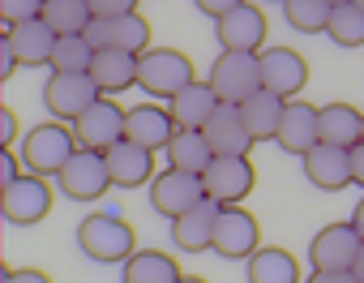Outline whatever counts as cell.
<instances>
[{"instance_id":"obj_1","label":"cell","mask_w":364,"mask_h":283,"mask_svg":"<svg viewBox=\"0 0 364 283\" xmlns=\"http://www.w3.org/2000/svg\"><path fill=\"white\" fill-rule=\"evenodd\" d=\"M77 245H82V253L90 262H103V266L120 262L124 266L137 253V232L120 215H86L77 223Z\"/></svg>"},{"instance_id":"obj_2","label":"cell","mask_w":364,"mask_h":283,"mask_svg":"<svg viewBox=\"0 0 364 283\" xmlns=\"http://www.w3.org/2000/svg\"><path fill=\"white\" fill-rule=\"evenodd\" d=\"M189 82H198L193 78V60L180 48H150V52L137 56V86L150 99H171Z\"/></svg>"},{"instance_id":"obj_3","label":"cell","mask_w":364,"mask_h":283,"mask_svg":"<svg viewBox=\"0 0 364 283\" xmlns=\"http://www.w3.org/2000/svg\"><path fill=\"white\" fill-rule=\"evenodd\" d=\"M77 155V133L48 120V124H35L26 137H22V164L26 172L35 176H56L69 159Z\"/></svg>"},{"instance_id":"obj_4","label":"cell","mask_w":364,"mask_h":283,"mask_svg":"<svg viewBox=\"0 0 364 283\" xmlns=\"http://www.w3.org/2000/svg\"><path fill=\"white\" fill-rule=\"evenodd\" d=\"M206 82L223 103H245L253 90H262V52H219Z\"/></svg>"},{"instance_id":"obj_5","label":"cell","mask_w":364,"mask_h":283,"mask_svg":"<svg viewBox=\"0 0 364 283\" xmlns=\"http://www.w3.org/2000/svg\"><path fill=\"white\" fill-rule=\"evenodd\" d=\"M56 189L69 202H99L112 189V172H107L103 151H82L77 146V155L56 172Z\"/></svg>"},{"instance_id":"obj_6","label":"cell","mask_w":364,"mask_h":283,"mask_svg":"<svg viewBox=\"0 0 364 283\" xmlns=\"http://www.w3.org/2000/svg\"><path fill=\"white\" fill-rule=\"evenodd\" d=\"M202 185H206V198L219 202V206H240L253 185H257V172L249 164V155H215L210 168L202 172Z\"/></svg>"},{"instance_id":"obj_7","label":"cell","mask_w":364,"mask_h":283,"mask_svg":"<svg viewBox=\"0 0 364 283\" xmlns=\"http://www.w3.org/2000/svg\"><path fill=\"white\" fill-rule=\"evenodd\" d=\"M48 210H52L48 176L26 172V176H18L14 185L0 189V215H5V223H14V228H31V223L48 219Z\"/></svg>"},{"instance_id":"obj_8","label":"cell","mask_w":364,"mask_h":283,"mask_svg":"<svg viewBox=\"0 0 364 283\" xmlns=\"http://www.w3.org/2000/svg\"><path fill=\"white\" fill-rule=\"evenodd\" d=\"M202 198H206V185H202L198 172L167 168V172H159V176L150 181V206H154V215H163V219H180L189 206H198Z\"/></svg>"},{"instance_id":"obj_9","label":"cell","mask_w":364,"mask_h":283,"mask_svg":"<svg viewBox=\"0 0 364 283\" xmlns=\"http://www.w3.org/2000/svg\"><path fill=\"white\" fill-rule=\"evenodd\" d=\"M99 99H103V90H99V82H95L90 73H52L48 86H43L48 112L60 116V120H69V124H73L90 103H99Z\"/></svg>"},{"instance_id":"obj_10","label":"cell","mask_w":364,"mask_h":283,"mask_svg":"<svg viewBox=\"0 0 364 283\" xmlns=\"http://www.w3.org/2000/svg\"><path fill=\"white\" fill-rule=\"evenodd\" d=\"M262 228L253 219V210L245 206H223L219 210V223H215V253L219 257H232V262H249L262 245Z\"/></svg>"},{"instance_id":"obj_11","label":"cell","mask_w":364,"mask_h":283,"mask_svg":"<svg viewBox=\"0 0 364 283\" xmlns=\"http://www.w3.org/2000/svg\"><path fill=\"white\" fill-rule=\"evenodd\" d=\"M364 236L355 232V223H326L313 240H309V262L313 270H351L355 253H360Z\"/></svg>"},{"instance_id":"obj_12","label":"cell","mask_w":364,"mask_h":283,"mask_svg":"<svg viewBox=\"0 0 364 283\" xmlns=\"http://www.w3.org/2000/svg\"><path fill=\"white\" fill-rule=\"evenodd\" d=\"M73 133H77V146L82 151H112L116 142L124 137V107L103 95L99 103H90L73 120Z\"/></svg>"},{"instance_id":"obj_13","label":"cell","mask_w":364,"mask_h":283,"mask_svg":"<svg viewBox=\"0 0 364 283\" xmlns=\"http://www.w3.org/2000/svg\"><path fill=\"white\" fill-rule=\"evenodd\" d=\"M266 14L262 5H253V0H245V5H236L232 14H223L215 22V39L223 52H262L266 43Z\"/></svg>"},{"instance_id":"obj_14","label":"cell","mask_w":364,"mask_h":283,"mask_svg":"<svg viewBox=\"0 0 364 283\" xmlns=\"http://www.w3.org/2000/svg\"><path fill=\"white\" fill-rule=\"evenodd\" d=\"M86 39L99 48H120V52H150V22L141 14H120V18H90L86 26Z\"/></svg>"},{"instance_id":"obj_15","label":"cell","mask_w":364,"mask_h":283,"mask_svg":"<svg viewBox=\"0 0 364 283\" xmlns=\"http://www.w3.org/2000/svg\"><path fill=\"white\" fill-rule=\"evenodd\" d=\"M262 86L283 99H296L309 86V60L291 48H262Z\"/></svg>"},{"instance_id":"obj_16","label":"cell","mask_w":364,"mask_h":283,"mask_svg":"<svg viewBox=\"0 0 364 283\" xmlns=\"http://www.w3.org/2000/svg\"><path fill=\"white\" fill-rule=\"evenodd\" d=\"M300 164H304V181L321 193H338V189L351 185V151H343V146L317 142Z\"/></svg>"},{"instance_id":"obj_17","label":"cell","mask_w":364,"mask_h":283,"mask_svg":"<svg viewBox=\"0 0 364 283\" xmlns=\"http://www.w3.org/2000/svg\"><path fill=\"white\" fill-rule=\"evenodd\" d=\"M202 133H206V142H210L215 155H249L257 146V137L249 133V124L240 116V103H219Z\"/></svg>"},{"instance_id":"obj_18","label":"cell","mask_w":364,"mask_h":283,"mask_svg":"<svg viewBox=\"0 0 364 283\" xmlns=\"http://www.w3.org/2000/svg\"><path fill=\"white\" fill-rule=\"evenodd\" d=\"M124 137L137 142V146H150V151H167V142L176 137V120H171V107H159V103H137L124 112Z\"/></svg>"},{"instance_id":"obj_19","label":"cell","mask_w":364,"mask_h":283,"mask_svg":"<svg viewBox=\"0 0 364 283\" xmlns=\"http://www.w3.org/2000/svg\"><path fill=\"white\" fill-rule=\"evenodd\" d=\"M219 202L202 198L198 206H189L180 219H171V240L176 249H185V253H202V249H215V223H219Z\"/></svg>"},{"instance_id":"obj_20","label":"cell","mask_w":364,"mask_h":283,"mask_svg":"<svg viewBox=\"0 0 364 283\" xmlns=\"http://www.w3.org/2000/svg\"><path fill=\"white\" fill-rule=\"evenodd\" d=\"M107 159V172H112V185L116 189H137L154 176V151L150 146H137V142L120 137L112 151H103Z\"/></svg>"},{"instance_id":"obj_21","label":"cell","mask_w":364,"mask_h":283,"mask_svg":"<svg viewBox=\"0 0 364 283\" xmlns=\"http://www.w3.org/2000/svg\"><path fill=\"white\" fill-rule=\"evenodd\" d=\"M274 142H279V151H287V155H296V159H304L317 142H321V129H317V107L313 103H287L283 107V124H279V133H274Z\"/></svg>"},{"instance_id":"obj_22","label":"cell","mask_w":364,"mask_h":283,"mask_svg":"<svg viewBox=\"0 0 364 283\" xmlns=\"http://www.w3.org/2000/svg\"><path fill=\"white\" fill-rule=\"evenodd\" d=\"M5 39L18 52V65L39 69V65H52V52H56V39L60 35L43 18H31V22H18V26H5Z\"/></svg>"},{"instance_id":"obj_23","label":"cell","mask_w":364,"mask_h":283,"mask_svg":"<svg viewBox=\"0 0 364 283\" xmlns=\"http://www.w3.org/2000/svg\"><path fill=\"white\" fill-rule=\"evenodd\" d=\"M219 103H223V99L215 95V86H210V82H189L180 95H171V99H167L176 129H206V120L215 116V107H219Z\"/></svg>"},{"instance_id":"obj_24","label":"cell","mask_w":364,"mask_h":283,"mask_svg":"<svg viewBox=\"0 0 364 283\" xmlns=\"http://www.w3.org/2000/svg\"><path fill=\"white\" fill-rule=\"evenodd\" d=\"M317 129H321V142L351 151L355 142H364V112H355L351 103H326L317 107Z\"/></svg>"},{"instance_id":"obj_25","label":"cell","mask_w":364,"mask_h":283,"mask_svg":"<svg viewBox=\"0 0 364 283\" xmlns=\"http://www.w3.org/2000/svg\"><path fill=\"white\" fill-rule=\"evenodd\" d=\"M90 78L99 82L103 95H120V90L137 86V56L120 52V48H99L95 65H90Z\"/></svg>"},{"instance_id":"obj_26","label":"cell","mask_w":364,"mask_h":283,"mask_svg":"<svg viewBox=\"0 0 364 283\" xmlns=\"http://www.w3.org/2000/svg\"><path fill=\"white\" fill-rule=\"evenodd\" d=\"M283 107H287V99L262 86V90H253V95L240 103V116H245V124H249V133H253L257 142H274V133H279V124H283Z\"/></svg>"},{"instance_id":"obj_27","label":"cell","mask_w":364,"mask_h":283,"mask_svg":"<svg viewBox=\"0 0 364 283\" xmlns=\"http://www.w3.org/2000/svg\"><path fill=\"white\" fill-rule=\"evenodd\" d=\"M167 168H180V172H206L210 168V159H215V151H210V142H206V133L202 129H176V137L167 142Z\"/></svg>"},{"instance_id":"obj_28","label":"cell","mask_w":364,"mask_h":283,"mask_svg":"<svg viewBox=\"0 0 364 283\" xmlns=\"http://www.w3.org/2000/svg\"><path fill=\"white\" fill-rule=\"evenodd\" d=\"M176 279H180L176 257L159 249H137L120 270V283H176Z\"/></svg>"},{"instance_id":"obj_29","label":"cell","mask_w":364,"mask_h":283,"mask_svg":"<svg viewBox=\"0 0 364 283\" xmlns=\"http://www.w3.org/2000/svg\"><path fill=\"white\" fill-rule=\"evenodd\" d=\"M249 283H300V262L287 249H257L245 262Z\"/></svg>"},{"instance_id":"obj_30","label":"cell","mask_w":364,"mask_h":283,"mask_svg":"<svg viewBox=\"0 0 364 283\" xmlns=\"http://www.w3.org/2000/svg\"><path fill=\"white\" fill-rule=\"evenodd\" d=\"M326 35L338 48H364V9L355 5V0L334 5L330 9V22H326Z\"/></svg>"},{"instance_id":"obj_31","label":"cell","mask_w":364,"mask_h":283,"mask_svg":"<svg viewBox=\"0 0 364 283\" xmlns=\"http://www.w3.org/2000/svg\"><path fill=\"white\" fill-rule=\"evenodd\" d=\"M90 18L95 14H90L86 0H48V5H43V22L56 35H86Z\"/></svg>"},{"instance_id":"obj_32","label":"cell","mask_w":364,"mask_h":283,"mask_svg":"<svg viewBox=\"0 0 364 283\" xmlns=\"http://www.w3.org/2000/svg\"><path fill=\"white\" fill-rule=\"evenodd\" d=\"M95 65V43L86 35H60L52 52V73H90Z\"/></svg>"},{"instance_id":"obj_33","label":"cell","mask_w":364,"mask_h":283,"mask_svg":"<svg viewBox=\"0 0 364 283\" xmlns=\"http://www.w3.org/2000/svg\"><path fill=\"white\" fill-rule=\"evenodd\" d=\"M330 9H334L330 0H283V18H287V26L300 31V35H317V31H326Z\"/></svg>"},{"instance_id":"obj_34","label":"cell","mask_w":364,"mask_h":283,"mask_svg":"<svg viewBox=\"0 0 364 283\" xmlns=\"http://www.w3.org/2000/svg\"><path fill=\"white\" fill-rule=\"evenodd\" d=\"M43 5L48 0H0V18H5V26H18V22L43 18Z\"/></svg>"},{"instance_id":"obj_35","label":"cell","mask_w":364,"mask_h":283,"mask_svg":"<svg viewBox=\"0 0 364 283\" xmlns=\"http://www.w3.org/2000/svg\"><path fill=\"white\" fill-rule=\"evenodd\" d=\"M95 18H120V14H137V0H86Z\"/></svg>"},{"instance_id":"obj_36","label":"cell","mask_w":364,"mask_h":283,"mask_svg":"<svg viewBox=\"0 0 364 283\" xmlns=\"http://www.w3.org/2000/svg\"><path fill=\"white\" fill-rule=\"evenodd\" d=\"M309 283H364L355 270H313Z\"/></svg>"},{"instance_id":"obj_37","label":"cell","mask_w":364,"mask_h":283,"mask_svg":"<svg viewBox=\"0 0 364 283\" xmlns=\"http://www.w3.org/2000/svg\"><path fill=\"white\" fill-rule=\"evenodd\" d=\"M193 5H198V9H202L206 18H215V22H219L223 14H232L236 5H245V0H193Z\"/></svg>"},{"instance_id":"obj_38","label":"cell","mask_w":364,"mask_h":283,"mask_svg":"<svg viewBox=\"0 0 364 283\" xmlns=\"http://www.w3.org/2000/svg\"><path fill=\"white\" fill-rule=\"evenodd\" d=\"M0 283H52V279L43 270H14L9 266V270H0Z\"/></svg>"},{"instance_id":"obj_39","label":"cell","mask_w":364,"mask_h":283,"mask_svg":"<svg viewBox=\"0 0 364 283\" xmlns=\"http://www.w3.org/2000/svg\"><path fill=\"white\" fill-rule=\"evenodd\" d=\"M14 69H18V52H14V43L0 35V78H14Z\"/></svg>"},{"instance_id":"obj_40","label":"cell","mask_w":364,"mask_h":283,"mask_svg":"<svg viewBox=\"0 0 364 283\" xmlns=\"http://www.w3.org/2000/svg\"><path fill=\"white\" fill-rule=\"evenodd\" d=\"M14 181H18V164H14V151L5 146V151H0V189L14 185Z\"/></svg>"},{"instance_id":"obj_41","label":"cell","mask_w":364,"mask_h":283,"mask_svg":"<svg viewBox=\"0 0 364 283\" xmlns=\"http://www.w3.org/2000/svg\"><path fill=\"white\" fill-rule=\"evenodd\" d=\"M351 185H364V142L351 146Z\"/></svg>"},{"instance_id":"obj_42","label":"cell","mask_w":364,"mask_h":283,"mask_svg":"<svg viewBox=\"0 0 364 283\" xmlns=\"http://www.w3.org/2000/svg\"><path fill=\"white\" fill-rule=\"evenodd\" d=\"M0 146H14V112H0Z\"/></svg>"},{"instance_id":"obj_43","label":"cell","mask_w":364,"mask_h":283,"mask_svg":"<svg viewBox=\"0 0 364 283\" xmlns=\"http://www.w3.org/2000/svg\"><path fill=\"white\" fill-rule=\"evenodd\" d=\"M351 223H355V232H360V236H364V198H360V206H355V210H351Z\"/></svg>"},{"instance_id":"obj_44","label":"cell","mask_w":364,"mask_h":283,"mask_svg":"<svg viewBox=\"0 0 364 283\" xmlns=\"http://www.w3.org/2000/svg\"><path fill=\"white\" fill-rule=\"evenodd\" d=\"M351 270H355V274L364 279V245H360V253H355V266H351Z\"/></svg>"},{"instance_id":"obj_45","label":"cell","mask_w":364,"mask_h":283,"mask_svg":"<svg viewBox=\"0 0 364 283\" xmlns=\"http://www.w3.org/2000/svg\"><path fill=\"white\" fill-rule=\"evenodd\" d=\"M176 283H206V279H198V274H180Z\"/></svg>"},{"instance_id":"obj_46","label":"cell","mask_w":364,"mask_h":283,"mask_svg":"<svg viewBox=\"0 0 364 283\" xmlns=\"http://www.w3.org/2000/svg\"><path fill=\"white\" fill-rule=\"evenodd\" d=\"M330 5H343V0H330Z\"/></svg>"},{"instance_id":"obj_47","label":"cell","mask_w":364,"mask_h":283,"mask_svg":"<svg viewBox=\"0 0 364 283\" xmlns=\"http://www.w3.org/2000/svg\"><path fill=\"white\" fill-rule=\"evenodd\" d=\"M355 5H360V9H364V0H355Z\"/></svg>"},{"instance_id":"obj_48","label":"cell","mask_w":364,"mask_h":283,"mask_svg":"<svg viewBox=\"0 0 364 283\" xmlns=\"http://www.w3.org/2000/svg\"><path fill=\"white\" fill-rule=\"evenodd\" d=\"M279 5H283V0H279Z\"/></svg>"}]
</instances>
